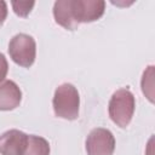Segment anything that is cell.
<instances>
[{
    "label": "cell",
    "mask_w": 155,
    "mask_h": 155,
    "mask_svg": "<svg viewBox=\"0 0 155 155\" xmlns=\"http://www.w3.org/2000/svg\"><path fill=\"white\" fill-rule=\"evenodd\" d=\"M115 150V138L109 130L94 128L86 139L87 155H113Z\"/></svg>",
    "instance_id": "cell-4"
},
{
    "label": "cell",
    "mask_w": 155,
    "mask_h": 155,
    "mask_svg": "<svg viewBox=\"0 0 155 155\" xmlns=\"http://www.w3.org/2000/svg\"><path fill=\"white\" fill-rule=\"evenodd\" d=\"M7 17V5L5 1H0V27L4 24Z\"/></svg>",
    "instance_id": "cell-12"
},
{
    "label": "cell",
    "mask_w": 155,
    "mask_h": 155,
    "mask_svg": "<svg viewBox=\"0 0 155 155\" xmlns=\"http://www.w3.org/2000/svg\"><path fill=\"white\" fill-rule=\"evenodd\" d=\"M52 103L56 116L65 120H75L79 116L80 97L71 84L59 85L54 91Z\"/></svg>",
    "instance_id": "cell-1"
},
{
    "label": "cell",
    "mask_w": 155,
    "mask_h": 155,
    "mask_svg": "<svg viewBox=\"0 0 155 155\" xmlns=\"http://www.w3.org/2000/svg\"><path fill=\"white\" fill-rule=\"evenodd\" d=\"M28 142V134L18 130L6 131L0 136L1 155H22Z\"/></svg>",
    "instance_id": "cell-6"
},
{
    "label": "cell",
    "mask_w": 155,
    "mask_h": 155,
    "mask_svg": "<svg viewBox=\"0 0 155 155\" xmlns=\"http://www.w3.org/2000/svg\"><path fill=\"white\" fill-rule=\"evenodd\" d=\"M34 5H35L34 1H30V2L29 1H12L13 11L19 17H27L29 12L31 11V8L34 7Z\"/></svg>",
    "instance_id": "cell-10"
},
{
    "label": "cell",
    "mask_w": 155,
    "mask_h": 155,
    "mask_svg": "<svg viewBox=\"0 0 155 155\" xmlns=\"http://www.w3.org/2000/svg\"><path fill=\"white\" fill-rule=\"evenodd\" d=\"M104 10L105 2L102 0H73V13L79 24L99 19Z\"/></svg>",
    "instance_id": "cell-5"
},
{
    "label": "cell",
    "mask_w": 155,
    "mask_h": 155,
    "mask_svg": "<svg viewBox=\"0 0 155 155\" xmlns=\"http://www.w3.org/2000/svg\"><path fill=\"white\" fill-rule=\"evenodd\" d=\"M22 99V92L12 80L0 82V110H12L17 108Z\"/></svg>",
    "instance_id": "cell-7"
},
{
    "label": "cell",
    "mask_w": 155,
    "mask_h": 155,
    "mask_svg": "<svg viewBox=\"0 0 155 155\" xmlns=\"http://www.w3.org/2000/svg\"><path fill=\"white\" fill-rule=\"evenodd\" d=\"M8 71V64L7 61L5 58V56L0 52V81H4V79L6 78Z\"/></svg>",
    "instance_id": "cell-11"
},
{
    "label": "cell",
    "mask_w": 155,
    "mask_h": 155,
    "mask_svg": "<svg viewBox=\"0 0 155 155\" xmlns=\"http://www.w3.org/2000/svg\"><path fill=\"white\" fill-rule=\"evenodd\" d=\"M53 16L56 22L68 30H75L79 27L73 13V0L56 1L53 6Z\"/></svg>",
    "instance_id": "cell-8"
},
{
    "label": "cell",
    "mask_w": 155,
    "mask_h": 155,
    "mask_svg": "<svg viewBox=\"0 0 155 155\" xmlns=\"http://www.w3.org/2000/svg\"><path fill=\"white\" fill-rule=\"evenodd\" d=\"M134 96L128 88H120L113 93L109 101V116L120 127H126L134 113Z\"/></svg>",
    "instance_id": "cell-2"
},
{
    "label": "cell",
    "mask_w": 155,
    "mask_h": 155,
    "mask_svg": "<svg viewBox=\"0 0 155 155\" xmlns=\"http://www.w3.org/2000/svg\"><path fill=\"white\" fill-rule=\"evenodd\" d=\"M8 53L15 63L21 67L29 68L36 56V44L35 40L27 34L15 35L8 44Z\"/></svg>",
    "instance_id": "cell-3"
},
{
    "label": "cell",
    "mask_w": 155,
    "mask_h": 155,
    "mask_svg": "<svg viewBox=\"0 0 155 155\" xmlns=\"http://www.w3.org/2000/svg\"><path fill=\"white\" fill-rule=\"evenodd\" d=\"M22 155H50V144L42 137L28 136V142Z\"/></svg>",
    "instance_id": "cell-9"
}]
</instances>
